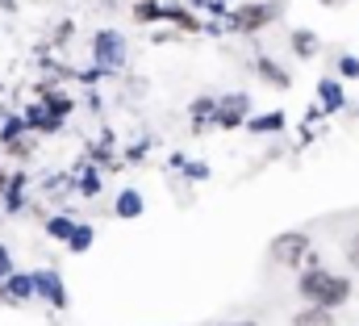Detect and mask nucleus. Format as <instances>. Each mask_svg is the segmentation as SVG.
<instances>
[{
    "label": "nucleus",
    "instance_id": "nucleus-1",
    "mask_svg": "<svg viewBox=\"0 0 359 326\" xmlns=\"http://www.w3.org/2000/svg\"><path fill=\"white\" fill-rule=\"evenodd\" d=\"M301 297H305L309 306L334 310V306H343V301L351 297V280L339 276V272H326V268H309V272L301 276Z\"/></svg>",
    "mask_w": 359,
    "mask_h": 326
},
{
    "label": "nucleus",
    "instance_id": "nucleus-10",
    "mask_svg": "<svg viewBox=\"0 0 359 326\" xmlns=\"http://www.w3.org/2000/svg\"><path fill=\"white\" fill-rule=\"evenodd\" d=\"M292 46H297V51H305V55H309V51H313V38H309V34H292Z\"/></svg>",
    "mask_w": 359,
    "mask_h": 326
},
{
    "label": "nucleus",
    "instance_id": "nucleus-3",
    "mask_svg": "<svg viewBox=\"0 0 359 326\" xmlns=\"http://www.w3.org/2000/svg\"><path fill=\"white\" fill-rule=\"evenodd\" d=\"M292 326H334V318H330L326 306H309V310H301V314L292 318Z\"/></svg>",
    "mask_w": 359,
    "mask_h": 326
},
{
    "label": "nucleus",
    "instance_id": "nucleus-9",
    "mask_svg": "<svg viewBox=\"0 0 359 326\" xmlns=\"http://www.w3.org/2000/svg\"><path fill=\"white\" fill-rule=\"evenodd\" d=\"M117 209H121V214H126V218H130V214H138V209H142V201H138V197H134V193H126V197H121V201H117Z\"/></svg>",
    "mask_w": 359,
    "mask_h": 326
},
{
    "label": "nucleus",
    "instance_id": "nucleus-13",
    "mask_svg": "<svg viewBox=\"0 0 359 326\" xmlns=\"http://www.w3.org/2000/svg\"><path fill=\"white\" fill-rule=\"evenodd\" d=\"M222 326H255V322H222Z\"/></svg>",
    "mask_w": 359,
    "mask_h": 326
},
{
    "label": "nucleus",
    "instance_id": "nucleus-5",
    "mask_svg": "<svg viewBox=\"0 0 359 326\" xmlns=\"http://www.w3.org/2000/svg\"><path fill=\"white\" fill-rule=\"evenodd\" d=\"M34 289H42L55 306H63V289H59V276H50V272H42V276H34Z\"/></svg>",
    "mask_w": 359,
    "mask_h": 326
},
{
    "label": "nucleus",
    "instance_id": "nucleus-2",
    "mask_svg": "<svg viewBox=\"0 0 359 326\" xmlns=\"http://www.w3.org/2000/svg\"><path fill=\"white\" fill-rule=\"evenodd\" d=\"M305 255H309V239H305V235H297V230H292V235L271 239V259H276V263H288V268H292V263H301Z\"/></svg>",
    "mask_w": 359,
    "mask_h": 326
},
{
    "label": "nucleus",
    "instance_id": "nucleus-11",
    "mask_svg": "<svg viewBox=\"0 0 359 326\" xmlns=\"http://www.w3.org/2000/svg\"><path fill=\"white\" fill-rule=\"evenodd\" d=\"M347 255H351V263H355V268H359V235H355V239H351V243H347Z\"/></svg>",
    "mask_w": 359,
    "mask_h": 326
},
{
    "label": "nucleus",
    "instance_id": "nucleus-6",
    "mask_svg": "<svg viewBox=\"0 0 359 326\" xmlns=\"http://www.w3.org/2000/svg\"><path fill=\"white\" fill-rule=\"evenodd\" d=\"M4 293H8V301H13V297H17V301L29 297V293H34V276H8V280H4Z\"/></svg>",
    "mask_w": 359,
    "mask_h": 326
},
{
    "label": "nucleus",
    "instance_id": "nucleus-7",
    "mask_svg": "<svg viewBox=\"0 0 359 326\" xmlns=\"http://www.w3.org/2000/svg\"><path fill=\"white\" fill-rule=\"evenodd\" d=\"M268 17H271V8H243L238 13V25L243 30H259V25H268Z\"/></svg>",
    "mask_w": 359,
    "mask_h": 326
},
{
    "label": "nucleus",
    "instance_id": "nucleus-4",
    "mask_svg": "<svg viewBox=\"0 0 359 326\" xmlns=\"http://www.w3.org/2000/svg\"><path fill=\"white\" fill-rule=\"evenodd\" d=\"M96 55H100L104 63H117V59H121V38H117V34H100V38H96Z\"/></svg>",
    "mask_w": 359,
    "mask_h": 326
},
{
    "label": "nucleus",
    "instance_id": "nucleus-12",
    "mask_svg": "<svg viewBox=\"0 0 359 326\" xmlns=\"http://www.w3.org/2000/svg\"><path fill=\"white\" fill-rule=\"evenodd\" d=\"M4 276H8V251L0 247V280H4Z\"/></svg>",
    "mask_w": 359,
    "mask_h": 326
},
{
    "label": "nucleus",
    "instance_id": "nucleus-8",
    "mask_svg": "<svg viewBox=\"0 0 359 326\" xmlns=\"http://www.w3.org/2000/svg\"><path fill=\"white\" fill-rule=\"evenodd\" d=\"M243 109H247V100H243V96H238L234 105H226V109H222V126H234V117H238Z\"/></svg>",
    "mask_w": 359,
    "mask_h": 326
}]
</instances>
